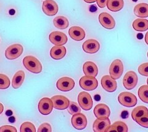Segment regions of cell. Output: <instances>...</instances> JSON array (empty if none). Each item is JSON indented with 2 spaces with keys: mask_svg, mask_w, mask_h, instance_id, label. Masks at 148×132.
<instances>
[{
  "mask_svg": "<svg viewBox=\"0 0 148 132\" xmlns=\"http://www.w3.org/2000/svg\"><path fill=\"white\" fill-rule=\"evenodd\" d=\"M23 64L27 70L34 74H39L43 69L41 62L36 57L32 56L25 57L23 60Z\"/></svg>",
  "mask_w": 148,
  "mask_h": 132,
  "instance_id": "6da1fadb",
  "label": "cell"
},
{
  "mask_svg": "<svg viewBox=\"0 0 148 132\" xmlns=\"http://www.w3.org/2000/svg\"><path fill=\"white\" fill-rule=\"evenodd\" d=\"M119 102L122 106L127 107L135 106L137 103V98L135 94L130 92H122L119 95Z\"/></svg>",
  "mask_w": 148,
  "mask_h": 132,
  "instance_id": "7a4b0ae2",
  "label": "cell"
},
{
  "mask_svg": "<svg viewBox=\"0 0 148 132\" xmlns=\"http://www.w3.org/2000/svg\"><path fill=\"white\" fill-rule=\"evenodd\" d=\"M98 80L95 77L85 75L82 77L80 80V86L83 90L92 91L98 87Z\"/></svg>",
  "mask_w": 148,
  "mask_h": 132,
  "instance_id": "3957f363",
  "label": "cell"
},
{
  "mask_svg": "<svg viewBox=\"0 0 148 132\" xmlns=\"http://www.w3.org/2000/svg\"><path fill=\"white\" fill-rule=\"evenodd\" d=\"M123 65L120 60H114L109 68L110 76L112 79L116 80L120 78L123 72Z\"/></svg>",
  "mask_w": 148,
  "mask_h": 132,
  "instance_id": "277c9868",
  "label": "cell"
},
{
  "mask_svg": "<svg viewBox=\"0 0 148 132\" xmlns=\"http://www.w3.org/2000/svg\"><path fill=\"white\" fill-rule=\"evenodd\" d=\"M24 51L23 47L20 44H14L9 47L5 52V56L9 60H16L19 56Z\"/></svg>",
  "mask_w": 148,
  "mask_h": 132,
  "instance_id": "5b68a950",
  "label": "cell"
},
{
  "mask_svg": "<svg viewBox=\"0 0 148 132\" xmlns=\"http://www.w3.org/2000/svg\"><path fill=\"white\" fill-rule=\"evenodd\" d=\"M138 78L137 74L133 71H128L125 75L123 79L124 87L127 90H132L138 83Z\"/></svg>",
  "mask_w": 148,
  "mask_h": 132,
  "instance_id": "8992f818",
  "label": "cell"
},
{
  "mask_svg": "<svg viewBox=\"0 0 148 132\" xmlns=\"http://www.w3.org/2000/svg\"><path fill=\"white\" fill-rule=\"evenodd\" d=\"M78 101L80 106L85 111L90 110L93 104L91 95L85 92H82L78 94Z\"/></svg>",
  "mask_w": 148,
  "mask_h": 132,
  "instance_id": "52a82bcc",
  "label": "cell"
},
{
  "mask_svg": "<svg viewBox=\"0 0 148 132\" xmlns=\"http://www.w3.org/2000/svg\"><path fill=\"white\" fill-rule=\"evenodd\" d=\"M71 122L72 126L77 130L84 129L87 125V119L86 116L80 112L73 115Z\"/></svg>",
  "mask_w": 148,
  "mask_h": 132,
  "instance_id": "ba28073f",
  "label": "cell"
},
{
  "mask_svg": "<svg viewBox=\"0 0 148 132\" xmlns=\"http://www.w3.org/2000/svg\"><path fill=\"white\" fill-rule=\"evenodd\" d=\"M56 86L59 90L62 92H69L72 90L75 86V81L69 77H62L59 79L56 83Z\"/></svg>",
  "mask_w": 148,
  "mask_h": 132,
  "instance_id": "9c48e42d",
  "label": "cell"
},
{
  "mask_svg": "<svg viewBox=\"0 0 148 132\" xmlns=\"http://www.w3.org/2000/svg\"><path fill=\"white\" fill-rule=\"evenodd\" d=\"M42 10L46 15L55 16L58 12V5L54 0H45L43 3Z\"/></svg>",
  "mask_w": 148,
  "mask_h": 132,
  "instance_id": "30bf717a",
  "label": "cell"
},
{
  "mask_svg": "<svg viewBox=\"0 0 148 132\" xmlns=\"http://www.w3.org/2000/svg\"><path fill=\"white\" fill-rule=\"evenodd\" d=\"M53 107L52 99L48 98H43L38 103L39 112L43 115L49 114L52 112Z\"/></svg>",
  "mask_w": 148,
  "mask_h": 132,
  "instance_id": "8fae6325",
  "label": "cell"
},
{
  "mask_svg": "<svg viewBox=\"0 0 148 132\" xmlns=\"http://www.w3.org/2000/svg\"><path fill=\"white\" fill-rule=\"evenodd\" d=\"M49 40L53 44L57 46H62L67 42V36L64 33L61 31H53L49 35Z\"/></svg>",
  "mask_w": 148,
  "mask_h": 132,
  "instance_id": "7c38bea8",
  "label": "cell"
},
{
  "mask_svg": "<svg viewBox=\"0 0 148 132\" xmlns=\"http://www.w3.org/2000/svg\"><path fill=\"white\" fill-rule=\"evenodd\" d=\"M99 21L105 29H112L115 26V22L113 17L108 12H102L99 16Z\"/></svg>",
  "mask_w": 148,
  "mask_h": 132,
  "instance_id": "4fadbf2b",
  "label": "cell"
},
{
  "mask_svg": "<svg viewBox=\"0 0 148 132\" xmlns=\"http://www.w3.org/2000/svg\"><path fill=\"white\" fill-rule=\"evenodd\" d=\"M53 103V106L55 109L58 110H64L68 108L70 101L69 100L64 96L62 95H56L53 96L52 98Z\"/></svg>",
  "mask_w": 148,
  "mask_h": 132,
  "instance_id": "5bb4252c",
  "label": "cell"
},
{
  "mask_svg": "<svg viewBox=\"0 0 148 132\" xmlns=\"http://www.w3.org/2000/svg\"><path fill=\"white\" fill-rule=\"evenodd\" d=\"M101 85L108 92H114L117 89V83L115 79L109 75H104L101 79Z\"/></svg>",
  "mask_w": 148,
  "mask_h": 132,
  "instance_id": "9a60e30c",
  "label": "cell"
},
{
  "mask_svg": "<svg viewBox=\"0 0 148 132\" xmlns=\"http://www.w3.org/2000/svg\"><path fill=\"white\" fill-rule=\"evenodd\" d=\"M94 114L97 119H106L110 116V111L109 107L105 104H98L94 109Z\"/></svg>",
  "mask_w": 148,
  "mask_h": 132,
  "instance_id": "2e32d148",
  "label": "cell"
},
{
  "mask_svg": "<svg viewBox=\"0 0 148 132\" xmlns=\"http://www.w3.org/2000/svg\"><path fill=\"white\" fill-rule=\"evenodd\" d=\"M100 44L98 41L94 39L88 40L83 44V51L86 53L94 54L99 51Z\"/></svg>",
  "mask_w": 148,
  "mask_h": 132,
  "instance_id": "e0dca14e",
  "label": "cell"
},
{
  "mask_svg": "<svg viewBox=\"0 0 148 132\" xmlns=\"http://www.w3.org/2000/svg\"><path fill=\"white\" fill-rule=\"evenodd\" d=\"M110 126V121L108 118L97 119L93 123L92 129L95 132H105Z\"/></svg>",
  "mask_w": 148,
  "mask_h": 132,
  "instance_id": "ac0fdd59",
  "label": "cell"
},
{
  "mask_svg": "<svg viewBox=\"0 0 148 132\" xmlns=\"http://www.w3.org/2000/svg\"><path fill=\"white\" fill-rule=\"evenodd\" d=\"M69 34L71 38L75 41L83 40L85 37L84 30L80 27L73 26L69 30Z\"/></svg>",
  "mask_w": 148,
  "mask_h": 132,
  "instance_id": "d6986e66",
  "label": "cell"
},
{
  "mask_svg": "<svg viewBox=\"0 0 148 132\" xmlns=\"http://www.w3.org/2000/svg\"><path fill=\"white\" fill-rule=\"evenodd\" d=\"M83 70L85 75L88 76L96 77L98 73V67L94 62L91 61H87L83 64Z\"/></svg>",
  "mask_w": 148,
  "mask_h": 132,
  "instance_id": "ffe728a7",
  "label": "cell"
},
{
  "mask_svg": "<svg viewBox=\"0 0 148 132\" xmlns=\"http://www.w3.org/2000/svg\"><path fill=\"white\" fill-rule=\"evenodd\" d=\"M67 53L66 48L62 46H56L53 47L50 51V55L52 58L56 60H61L65 56Z\"/></svg>",
  "mask_w": 148,
  "mask_h": 132,
  "instance_id": "44dd1931",
  "label": "cell"
},
{
  "mask_svg": "<svg viewBox=\"0 0 148 132\" xmlns=\"http://www.w3.org/2000/svg\"><path fill=\"white\" fill-rule=\"evenodd\" d=\"M25 79V73L23 70L17 71L14 75L12 80V86L14 89H17L24 82Z\"/></svg>",
  "mask_w": 148,
  "mask_h": 132,
  "instance_id": "7402d4cb",
  "label": "cell"
},
{
  "mask_svg": "<svg viewBox=\"0 0 148 132\" xmlns=\"http://www.w3.org/2000/svg\"><path fill=\"white\" fill-rule=\"evenodd\" d=\"M134 13L139 17L144 18L148 17V4L140 3L134 8Z\"/></svg>",
  "mask_w": 148,
  "mask_h": 132,
  "instance_id": "603a6c76",
  "label": "cell"
},
{
  "mask_svg": "<svg viewBox=\"0 0 148 132\" xmlns=\"http://www.w3.org/2000/svg\"><path fill=\"white\" fill-rule=\"evenodd\" d=\"M123 0H108V8L112 12H117L120 11L123 8Z\"/></svg>",
  "mask_w": 148,
  "mask_h": 132,
  "instance_id": "cb8c5ba5",
  "label": "cell"
},
{
  "mask_svg": "<svg viewBox=\"0 0 148 132\" xmlns=\"http://www.w3.org/2000/svg\"><path fill=\"white\" fill-rule=\"evenodd\" d=\"M133 27L138 31H145L148 29V21L145 19H137L133 22Z\"/></svg>",
  "mask_w": 148,
  "mask_h": 132,
  "instance_id": "d4e9b609",
  "label": "cell"
},
{
  "mask_svg": "<svg viewBox=\"0 0 148 132\" xmlns=\"http://www.w3.org/2000/svg\"><path fill=\"white\" fill-rule=\"evenodd\" d=\"M53 24L59 29H66L69 27V22L66 17L59 16L54 18Z\"/></svg>",
  "mask_w": 148,
  "mask_h": 132,
  "instance_id": "484cf974",
  "label": "cell"
},
{
  "mask_svg": "<svg viewBox=\"0 0 148 132\" xmlns=\"http://www.w3.org/2000/svg\"><path fill=\"white\" fill-rule=\"evenodd\" d=\"M128 130L127 125L122 121H117L110 125L106 131H115L119 132H127Z\"/></svg>",
  "mask_w": 148,
  "mask_h": 132,
  "instance_id": "4316f807",
  "label": "cell"
},
{
  "mask_svg": "<svg viewBox=\"0 0 148 132\" xmlns=\"http://www.w3.org/2000/svg\"><path fill=\"white\" fill-rule=\"evenodd\" d=\"M148 114V109L143 106H140L135 107L133 109L132 113V117L133 120H136L138 118L140 117L143 116L147 114Z\"/></svg>",
  "mask_w": 148,
  "mask_h": 132,
  "instance_id": "83f0119b",
  "label": "cell"
},
{
  "mask_svg": "<svg viewBox=\"0 0 148 132\" xmlns=\"http://www.w3.org/2000/svg\"><path fill=\"white\" fill-rule=\"evenodd\" d=\"M138 96L143 102L148 104V85H143L139 88Z\"/></svg>",
  "mask_w": 148,
  "mask_h": 132,
  "instance_id": "f1b7e54d",
  "label": "cell"
},
{
  "mask_svg": "<svg viewBox=\"0 0 148 132\" xmlns=\"http://www.w3.org/2000/svg\"><path fill=\"white\" fill-rule=\"evenodd\" d=\"M68 111L71 115L75 114L81 112V107L77 103L71 101L68 107Z\"/></svg>",
  "mask_w": 148,
  "mask_h": 132,
  "instance_id": "f546056e",
  "label": "cell"
},
{
  "mask_svg": "<svg viewBox=\"0 0 148 132\" xmlns=\"http://www.w3.org/2000/svg\"><path fill=\"white\" fill-rule=\"evenodd\" d=\"M10 85V80L4 74H0V89L4 90L9 88Z\"/></svg>",
  "mask_w": 148,
  "mask_h": 132,
  "instance_id": "4dcf8cb0",
  "label": "cell"
},
{
  "mask_svg": "<svg viewBox=\"0 0 148 132\" xmlns=\"http://www.w3.org/2000/svg\"><path fill=\"white\" fill-rule=\"evenodd\" d=\"M21 132H26V131H32L36 132V129L34 125L30 122H25L21 125Z\"/></svg>",
  "mask_w": 148,
  "mask_h": 132,
  "instance_id": "1f68e13d",
  "label": "cell"
},
{
  "mask_svg": "<svg viewBox=\"0 0 148 132\" xmlns=\"http://www.w3.org/2000/svg\"><path fill=\"white\" fill-rule=\"evenodd\" d=\"M137 124L145 128H148V114L138 118L135 120Z\"/></svg>",
  "mask_w": 148,
  "mask_h": 132,
  "instance_id": "d6a6232c",
  "label": "cell"
},
{
  "mask_svg": "<svg viewBox=\"0 0 148 132\" xmlns=\"http://www.w3.org/2000/svg\"><path fill=\"white\" fill-rule=\"evenodd\" d=\"M138 70L141 75L148 77V62L142 64L139 66Z\"/></svg>",
  "mask_w": 148,
  "mask_h": 132,
  "instance_id": "836d02e7",
  "label": "cell"
},
{
  "mask_svg": "<svg viewBox=\"0 0 148 132\" xmlns=\"http://www.w3.org/2000/svg\"><path fill=\"white\" fill-rule=\"evenodd\" d=\"M51 127L48 123H44V124H41L38 129V132H51Z\"/></svg>",
  "mask_w": 148,
  "mask_h": 132,
  "instance_id": "e575fe53",
  "label": "cell"
},
{
  "mask_svg": "<svg viewBox=\"0 0 148 132\" xmlns=\"http://www.w3.org/2000/svg\"><path fill=\"white\" fill-rule=\"evenodd\" d=\"M12 131V132H16L17 129H16V127L11 126V125H4L0 127V132H3V131Z\"/></svg>",
  "mask_w": 148,
  "mask_h": 132,
  "instance_id": "d590c367",
  "label": "cell"
},
{
  "mask_svg": "<svg viewBox=\"0 0 148 132\" xmlns=\"http://www.w3.org/2000/svg\"><path fill=\"white\" fill-rule=\"evenodd\" d=\"M98 6L101 8H104L107 5L108 0H96Z\"/></svg>",
  "mask_w": 148,
  "mask_h": 132,
  "instance_id": "8d00e7d4",
  "label": "cell"
},
{
  "mask_svg": "<svg viewBox=\"0 0 148 132\" xmlns=\"http://www.w3.org/2000/svg\"><path fill=\"white\" fill-rule=\"evenodd\" d=\"M4 111V106L3 105V104L0 103V114L3 112Z\"/></svg>",
  "mask_w": 148,
  "mask_h": 132,
  "instance_id": "74e56055",
  "label": "cell"
},
{
  "mask_svg": "<svg viewBox=\"0 0 148 132\" xmlns=\"http://www.w3.org/2000/svg\"><path fill=\"white\" fill-rule=\"evenodd\" d=\"M84 1L87 3H93L96 1V0H84Z\"/></svg>",
  "mask_w": 148,
  "mask_h": 132,
  "instance_id": "f35d334b",
  "label": "cell"
},
{
  "mask_svg": "<svg viewBox=\"0 0 148 132\" xmlns=\"http://www.w3.org/2000/svg\"><path fill=\"white\" fill-rule=\"evenodd\" d=\"M145 42L148 45V31L146 34V35H145Z\"/></svg>",
  "mask_w": 148,
  "mask_h": 132,
  "instance_id": "ab89813d",
  "label": "cell"
},
{
  "mask_svg": "<svg viewBox=\"0 0 148 132\" xmlns=\"http://www.w3.org/2000/svg\"><path fill=\"white\" fill-rule=\"evenodd\" d=\"M147 85H148V78L147 79Z\"/></svg>",
  "mask_w": 148,
  "mask_h": 132,
  "instance_id": "60d3db41",
  "label": "cell"
},
{
  "mask_svg": "<svg viewBox=\"0 0 148 132\" xmlns=\"http://www.w3.org/2000/svg\"><path fill=\"white\" fill-rule=\"evenodd\" d=\"M147 57H148V52H147Z\"/></svg>",
  "mask_w": 148,
  "mask_h": 132,
  "instance_id": "b9f144b4",
  "label": "cell"
}]
</instances>
